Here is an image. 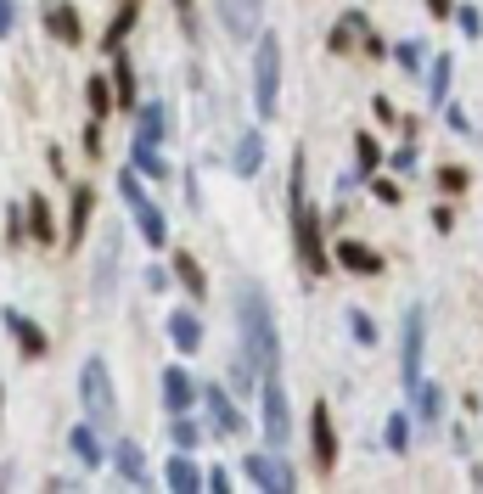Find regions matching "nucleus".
<instances>
[{"label":"nucleus","mask_w":483,"mask_h":494,"mask_svg":"<svg viewBox=\"0 0 483 494\" xmlns=\"http://www.w3.org/2000/svg\"><path fill=\"white\" fill-rule=\"evenodd\" d=\"M90 214H96V191H90V186H74V208H68V230H62V247H85Z\"/></svg>","instance_id":"obj_15"},{"label":"nucleus","mask_w":483,"mask_h":494,"mask_svg":"<svg viewBox=\"0 0 483 494\" xmlns=\"http://www.w3.org/2000/svg\"><path fill=\"white\" fill-rule=\"evenodd\" d=\"M175 276H180V287H186V292H191V298H197V304L208 298V276H203V265H197V258H191L186 247L175 253Z\"/></svg>","instance_id":"obj_25"},{"label":"nucleus","mask_w":483,"mask_h":494,"mask_svg":"<svg viewBox=\"0 0 483 494\" xmlns=\"http://www.w3.org/2000/svg\"><path fill=\"white\" fill-rule=\"evenodd\" d=\"M85 152H90V157L102 152V129H96V118H90V129H85Z\"/></svg>","instance_id":"obj_49"},{"label":"nucleus","mask_w":483,"mask_h":494,"mask_svg":"<svg viewBox=\"0 0 483 494\" xmlns=\"http://www.w3.org/2000/svg\"><path fill=\"white\" fill-rule=\"evenodd\" d=\"M388 163H394V175H410V169H416V146L405 141V146H399V152H394Z\"/></svg>","instance_id":"obj_42"},{"label":"nucleus","mask_w":483,"mask_h":494,"mask_svg":"<svg viewBox=\"0 0 483 494\" xmlns=\"http://www.w3.org/2000/svg\"><path fill=\"white\" fill-rule=\"evenodd\" d=\"M0 410H6V388H0Z\"/></svg>","instance_id":"obj_51"},{"label":"nucleus","mask_w":483,"mask_h":494,"mask_svg":"<svg viewBox=\"0 0 483 494\" xmlns=\"http://www.w3.org/2000/svg\"><path fill=\"white\" fill-rule=\"evenodd\" d=\"M428 12H433V17H449V12H456V0H428Z\"/></svg>","instance_id":"obj_50"},{"label":"nucleus","mask_w":483,"mask_h":494,"mask_svg":"<svg viewBox=\"0 0 483 494\" xmlns=\"http://www.w3.org/2000/svg\"><path fill=\"white\" fill-rule=\"evenodd\" d=\"M433 230H444V237H449V230H456V214H449V208H433Z\"/></svg>","instance_id":"obj_46"},{"label":"nucleus","mask_w":483,"mask_h":494,"mask_svg":"<svg viewBox=\"0 0 483 494\" xmlns=\"http://www.w3.org/2000/svg\"><path fill=\"white\" fill-rule=\"evenodd\" d=\"M259 163H265V136L259 129H247V136H236V152H231V169L247 180V175H259Z\"/></svg>","instance_id":"obj_22"},{"label":"nucleus","mask_w":483,"mask_h":494,"mask_svg":"<svg viewBox=\"0 0 483 494\" xmlns=\"http://www.w3.org/2000/svg\"><path fill=\"white\" fill-rule=\"evenodd\" d=\"M422 354H428V309L416 304L405 315V338H399V382H405V393H416V382H422Z\"/></svg>","instance_id":"obj_6"},{"label":"nucleus","mask_w":483,"mask_h":494,"mask_svg":"<svg viewBox=\"0 0 483 494\" xmlns=\"http://www.w3.org/2000/svg\"><path fill=\"white\" fill-rule=\"evenodd\" d=\"M0 326H6V332L17 338L23 359H45V354H51V338H45V332H40V326L28 320L23 309H0Z\"/></svg>","instance_id":"obj_10"},{"label":"nucleus","mask_w":483,"mask_h":494,"mask_svg":"<svg viewBox=\"0 0 483 494\" xmlns=\"http://www.w3.org/2000/svg\"><path fill=\"white\" fill-rule=\"evenodd\" d=\"M247 478L259 483V489H276V494H293L298 489V472L287 467V460H276V455H247Z\"/></svg>","instance_id":"obj_11"},{"label":"nucleus","mask_w":483,"mask_h":494,"mask_svg":"<svg viewBox=\"0 0 483 494\" xmlns=\"http://www.w3.org/2000/svg\"><path fill=\"white\" fill-rule=\"evenodd\" d=\"M348 332H354V343L371 348V343H377V320H371L366 309H354V315H348Z\"/></svg>","instance_id":"obj_39"},{"label":"nucleus","mask_w":483,"mask_h":494,"mask_svg":"<svg viewBox=\"0 0 483 494\" xmlns=\"http://www.w3.org/2000/svg\"><path fill=\"white\" fill-rule=\"evenodd\" d=\"M85 102H90V118L102 124V118L118 107V102H113V79H96V74H90V85H85Z\"/></svg>","instance_id":"obj_30"},{"label":"nucleus","mask_w":483,"mask_h":494,"mask_svg":"<svg viewBox=\"0 0 483 494\" xmlns=\"http://www.w3.org/2000/svg\"><path fill=\"white\" fill-rule=\"evenodd\" d=\"M259 12H265V0H219L225 35H236V40H259Z\"/></svg>","instance_id":"obj_12"},{"label":"nucleus","mask_w":483,"mask_h":494,"mask_svg":"<svg viewBox=\"0 0 483 494\" xmlns=\"http://www.w3.org/2000/svg\"><path fill=\"white\" fill-rule=\"evenodd\" d=\"M113 467H118L124 483H141V444H136V439H124V444L113 449Z\"/></svg>","instance_id":"obj_33"},{"label":"nucleus","mask_w":483,"mask_h":494,"mask_svg":"<svg viewBox=\"0 0 483 494\" xmlns=\"http://www.w3.org/2000/svg\"><path fill=\"white\" fill-rule=\"evenodd\" d=\"M382 444H388V455H405V449H410V416H405V410H394L388 421H382Z\"/></svg>","instance_id":"obj_32"},{"label":"nucleus","mask_w":483,"mask_h":494,"mask_svg":"<svg viewBox=\"0 0 483 494\" xmlns=\"http://www.w3.org/2000/svg\"><path fill=\"white\" fill-rule=\"evenodd\" d=\"M113 102L124 107V113H136L141 107V96H136V62H130V51H113Z\"/></svg>","instance_id":"obj_17"},{"label":"nucleus","mask_w":483,"mask_h":494,"mask_svg":"<svg viewBox=\"0 0 483 494\" xmlns=\"http://www.w3.org/2000/svg\"><path fill=\"white\" fill-rule=\"evenodd\" d=\"M130 169L146 180H169V163L157 157V146H141V141H130Z\"/></svg>","instance_id":"obj_27"},{"label":"nucleus","mask_w":483,"mask_h":494,"mask_svg":"<svg viewBox=\"0 0 483 494\" xmlns=\"http://www.w3.org/2000/svg\"><path fill=\"white\" fill-rule=\"evenodd\" d=\"M68 449H74L79 467H102V460H107V449H102V427H96V421H79L74 433H68Z\"/></svg>","instance_id":"obj_18"},{"label":"nucleus","mask_w":483,"mask_h":494,"mask_svg":"<svg viewBox=\"0 0 483 494\" xmlns=\"http://www.w3.org/2000/svg\"><path fill=\"white\" fill-rule=\"evenodd\" d=\"M377 169H382V146H377V136H360V141H354V175L371 180Z\"/></svg>","instance_id":"obj_31"},{"label":"nucleus","mask_w":483,"mask_h":494,"mask_svg":"<svg viewBox=\"0 0 483 494\" xmlns=\"http://www.w3.org/2000/svg\"><path fill=\"white\" fill-rule=\"evenodd\" d=\"M332 265H343V270H354V276H382V270H388V258H382L377 247H366L360 237H343V242L332 247Z\"/></svg>","instance_id":"obj_9"},{"label":"nucleus","mask_w":483,"mask_h":494,"mask_svg":"<svg viewBox=\"0 0 483 494\" xmlns=\"http://www.w3.org/2000/svg\"><path fill=\"white\" fill-rule=\"evenodd\" d=\"M169 343H175L180 354H197V348H203V320L191 315V309H175V315H169Z\"/></svg>","instance_id":"obj_21"},{"label":"nucleus","mask_w":483,"mask_h":494,"mask_svg":"<svg viewBox=\"0 0 483 494\" xmlns=\"http://www.w3.org/2000/svg\"><path fill=\"white\" fill-rule=\"evenodd\" d=\"M388 56L399 62V68H405V74H422V62H428V45H422V40H405V45H394Z\"/></svg>","instance_id":"obj_37"},{"label":"nucleus","mask_w":483,"mask_h":494,"mask_svg":"<svg viewBox=\"0 0 483 494\" xmlns=\"http://www.w3.org/2000/svg\"><path fill=\"white\" fill-rule=\"evenodd\" d=\"M113 276H118V237L102 242V258H96V292H113Z\"/></svg>","instance_id":"obj_34"},{"label":"nucleus","mask_w":483,"mask_h":494,"mask_svg":"<svg viewBox=\"0 0 483 494\" xmlns=\"http://www.w3.org/2000/svg\"><path fill=\"white\" fill-rule=\"evenodd\" d=\"M259 405H265V439H270V449H281L287 439H293V416H287V388H281V377L270 371V377H259Z\"/></svg>","instance_id":"obj_7"},{"label":"nucleus","mask_w":483,"mask_h":494,"mask_svg":"<svg viewBox=\"0 0 483 494\" xmlns=\"http://www.w3.org/2000/svg\"><path fill=\"white\" fill-rule=\"evenodd\" d=\"M366 186L377 191V203H388V208H399V203H405V186H399V180H388V175H371Z\"/></svg>","instance_id":"obj_38"},{"label":"nucleus","mask_w":483,"mask_h":494,"mask_svg":"<svg viewBox=\"0 0 483 494\" xmlns=\"http://www.w3.org/2000/svg\"><path fill=\"white\" fill-rule=\"evenodd\" d=\"M28 237H35V242H56V219H51V203H45V191H35V197H28Z\"/></svg>","instance_id":"obj_23"},{"label":"nucleus","mask_w":483,"mask_h":494,"mask_svg":"<svg viewBox=\"0 0 483 494\" xmlns=\"http://www.w3.org/2000/svg\"><path fill=\"white\" fill-rule=\"evenodd\" d=\"M293 237H298V258H304V276L309 281H320L332 270V253H327V242H320V214L309 208V197H304V152H293Z\"/></svg>","instance_id":"obj_2"},{"label":"nucleus","mask_w":483,"mask_h":494,"mask_svg":"<svg viewBox=\"0 0 483 494\" xmlns=\"http://www.w3.org/2000/svg\"><path fill=\"white\" fill-rule=\"evenodd\" d=\"M164 136H169L164 107H157V102H141V107H136V141H141V146H164Z\"/></svg>","instance_id":"obj_20"},{"label":"nucleus","mask_w":483,"mask_h":494,"mask_svg":"<svg viewBox=\"0 0 483 494\" xmlns=\"http://www.w3.org/2000/svg\"><path fill=\"white\" fill-rule=\"evenodd\" d=\"M203 405H208V416H214V433H225V439H236L242 427H247V416L236 410V399L225 388H203Z\"/></svg>","instance_id":"obj_13"},{"label":"nucleus","mask_w":483,"mask_h":494,"mask_svg":"<svg viewBox=\"0 0 483 494\" xmlns=\"http://www.w3.org/2000/svg\"><path fill=\"white\" fill-rule=\"evenodd\" d=\"M169 489H203V472L191 467V449H175V455H169Z\"/></svg>","instance_id":"obj_29"},{"label":"nucleus","mask_w":483,"mask_h":494,"mask_svg":"<svg viewBox=\"0 0 483 494\" xmlns=\"http://www.w3.org/2000/svg\"><path fill=\"white\" fill-rule=\"evenodd\" d=\"M472 186V169H467V163H444V169H438V191L444 197H461Z\"/></svg>","instance_id":"obj_36"},{"label":"nucleus","mask_w":483,"mask_h":494,"mask_svg":"<svg viewBox=\"0 0 483 494\" xmlns=\"http://www.w3.org/2000/svg\"><path fill=\"white\" fill-rule=\"evenodd\" d=\"M309 449H315V467H320V472L337 467V427H332V410H327V405L309 410Z\"/></svg>","instance_id":"obj_8"},{"label":"nucleus","mask_w":483,"mask_h":494,"mask_svg":"<svg viewBox=\"0 0 483 494\" xmlns=\"http://www.w3.org/2000/svg\"><path fill=\"white\" fill-rule=\"evenodd\" d=\"M456 23H461V35H472V40L483 35V12L478 6H456Z\"/></svg>","instance_id":"obj_40"},{"label":"nucleus","mask_w":483,"mask_h":494,"mask_svg":"<svg viewBox=\"0 0 483 494\" xmlns=\"http://www.w3.org/2000/svg\"><path fill=\"white\" fill-rule=\"evenodd\" d=\"M169 439H175V449H197V444H203V427L191 421V410H186V416L169 421Z\"/></svg>","instance_id":"obj_35"},{"label":"nucleus","mask_w":483,"mask_h":494,"mask_svg":"<svg viewBox=\"0 0 483 494\" xmlns=\"http://www.w3.org/2000/svg\"><path fill=\"white\" fill-rule=\"evenodd\" d=\"M141 276H146V287H152V292H164V287H169V270H157V265H152V270H141Z\"/></svg>","instance_id":"obj_47"},{"label":"nucleus","mask_w":483,"mask_h":494,"mask_svg":"<svg viewBox=\"0 0 483 494\" xmlns=\"http://www.w3.org/2000/svg\"><path fill=\"white\" fill-rule=\"evenodd\" d=\"M79 399H85V410H90L96 427H113V421H118V388H113L107 359L90 354L85 366H79Z\"/></svg>","instance_id":"obj_4"},{"label":"nucleus","mask_w":483,"mask_h":494,"mask_svg":"<svg viewBox=\"0 0 483 494\" xmlns=\"http://www.w3.org/2000/svg\"><path fill=\"white\" fill-rule=\"evenodd\" d=\"M276 107H281V45L276 35H259V45H253V113L276 118Z\"/></svg>","instance_id":"obj_3"},{"label":"nucleus","mask_w":483,"mask_h":494,"mask_svg":"<svg viewBox=\"0 0 483 494\" xmlns=\"http://www.w3.org/2000/svg\"><path fill=\"white\" fill-rule=\"evenodd\" d=\"M360 45H366V56H371V62H377V56H388V45H382V40L371 35V28H366V35H360Z\"/></svg>","instance_id":"obj_45"},{"label":"nucleus","mask_w":483,"mask_h":494,"mask_svg":"<svg viewBox=\"0 0 483 494\" xmlns=\"http://www.w3.org/2000/svg\"><path fill=\"white\" fill-rule=\"evenodd\" d=\"M191 405H197V382L186 377V366H164V410L186 416Z\"/></svg>","instance_id":"obj_16"},{"label":"nucleus","mask_w":483,"mask_h":494,"mask_svg":"<svg viewBox=\"0 0 483 494\" xmlns=\"http://www.w3.org/2000/svg\"><path fill=\"white\" fill-rule=\"evenodd\" d=\"M45 35L62 40V45H85V23H79V12L68 6V0H51L45 6Z\"/></svg>","instance_id":"obj_14"},{"label":"nucleus","mask_w":483,"mask_h":494,"mask_svg":"<svg viewBox=\"0 0 483 494\" xmlns=\"http://www.w3.org/2000/svg\"><path fill=\"white\" fill-rule=\"evenodd\" d=\"M118 197L130 203V214H136V225H141V242L146 247H164L169 242V219H164V208L146 197V186H141V175L124 163V175H118Z\"/></svg>","instance_id":"obj_5"},{"label":"nucleus","mask_w":483,"mask_h":494,"mask_svg":"<svg viewBox=\"0 0 483 494\" xmlns=\"http://www.w3.org/2000/svg\"><path fill=\"white\" fill-rule=\"evenodd\" d=\"M175 17H180L186 35H197V0H175Z\"/></svg>","instance_id":"obj_41"},{"label":"nucleus","mask_w":483,"mask_h":494,"mask_svg":"<svg viewBox=\"0 0 483 494\" xmlns=\"http://www.w3.org/2000/svg\"><path fill=\"white\" fill-rule=\"evenodd\" d=\"M203 489H214V494H231V472H225V467L203 472Z\"/></svg>","instance_id":"obj_43"},{"label":"nucleus","mask_w":483,"mask_h":494,"mask_svg":"<svg viewBox=\"0 0 483 494\" xmlns=\"http://www.w3.org/2000/svg\"><path fill=\"white\" fill-rule=\"evenodd\" d=\"M377 118H382V124H394V118H399V107L388 102V96H377Z\"/></svg>","instance_id":"obj_48"},{"label":"nucleus","mask_w":483,"mask_h":494,"mask_svg":"<svg viewBox=\"0 0 483 494\" xmlns=\"http://www.w3.org/2000/svg\"><path fill=\"white\" fill-rule=\"evenodd\" d=\"M236 326H242V354H247L253 377H270L281 366V332H276V309L265 298V287L247 281L236 292Z\"/></svg>","instance_id":"obj_1"},{"label":"nucleus","mask_w":483,"mask_h":494,"mask_svg":"<svg viewBox=\"0 0 483 494\" xmlns=\"http://www.w3.org/2000/svg\"><path fill=\"white\" fill-rule=\"evenodd\" d=\"M416 416H422L428 427H438V416H444V388H433V382H416Z\"/></svg>","instance_id":"obj_28"},{"label":"nucleus","mask_w":483,"mask_h":494,"mask_svg":"<svg viewBox=\"0 0 483 494\" xmlns=\"http://www.w3.org/2000/svg\"><path fill=\"white\" fill-rule=\"evenodd\" d=\"M449 74H456V62H449V51H438L433 68H428V102H433V107L449 102Z\"/></svg>","instance_id":"obj_26"},{"label":"nucleus","mask_w":483,"mask_h":494,"mask_svg":"<svg viewBox=\"0 0 483 494\" xmlns=\"http://www.w3.org/2000/svg\"><path fill=\"white\" fill-rule=\"evenodd\" d=\"M12 28H17V6H12V0H0V40H6Z\"/></svg>","instance_id":"obj_44"},{"label":"nucleus","mask_w":483,"mask_h":494,"mask_svg":"<svg viewBox=\"0 0 483 494\" xmlns=\"http://www.w3.org/2000/svg\"><path fill=\"white\" fill-rule=\"evenodd\" d=\"M366 28H371V23H366V12H360V6L343 12V17H337V28L327 35V51H332V56H348V51H354V40H360Z\"/></svg>","instance_id":"obj_19"},{"label":"nucleus","mask_w":483,"mask_h":494,"mask_svg":"<svg viewBox=\"0 0 483 494\" xmlns=\"http://www.w3.org/2000/svg\"><path fill=\"white\" fill-rule=\"evenodd\" d=\"M136 17H141V0H118L113 23L102 28V51H118V45H124V35H130V28H136Z\"/></svg>","instance_id":"obj_24"}]
</instances>
